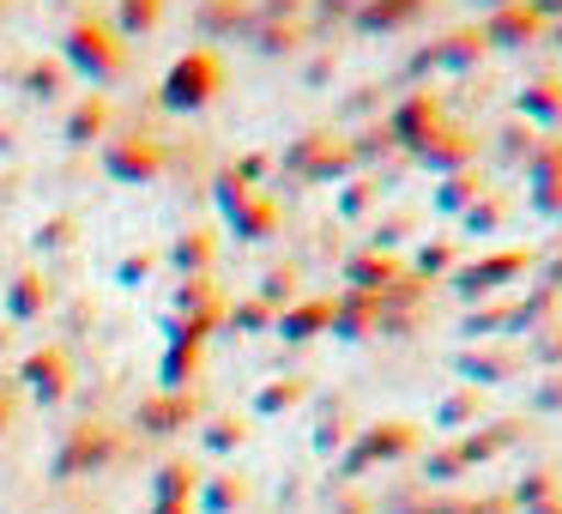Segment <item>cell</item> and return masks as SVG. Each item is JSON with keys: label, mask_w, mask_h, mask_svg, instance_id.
<instances>
[{"label": "cell", "mask_w": 562, "mask_h": 514, "mask_svg": "<svg viewBox=\"0 0 562 514\" xmlns=\"http://www.w3.org/2000/svg\"><path fill=\"white\" fill-rule=\"evenodd\" d=\"M538 25H544V19H538L532 7H514V13H502V19H496V37H532Z\"/></svg>", "instance_id": "7a4b0ae2"}, {"label": "cell", "mask_w": 562, "mask_h": 514, "mask_svg": "<svg viewBox=\"0 0 562 514\" xmlns=\"http://www.w3.org/2000/svg\"><path fill=\"white\" fill-rule=\"evenodd\" d=\"M532 176H538L544 188H550V182H562V139H550V146L532 158Z\"/></svg>", "instance_id": "3957f363"}, {"label": "cell", "mask_w": 562, "mask_h": 514, "mask_svg": "<svg viewBox=\"0 0 562 514\" xmlns=\"http://www.w3.org/2000/svg\"><path fill=\"white\" fill-rule=\"evenodd\" d=\"M520 110H526V115H538V122H550V127H557V122H562V79H544V86H532V91L520 98Z\"/></svg>", "instance_id": "6da1fadb"}, {"label": "cell", "mask_w": 562, "mask_h": 514, "mask_svg": "<svg viewBox=\"0 0 562 514\" xmlns=\"http://www.w3.org/2000/svg\"><path fill=\"white\" fill-rule=\"evenodd\" d=\"M532 13H538V19H544V13H550V19H562V0H532Z\"/></svg>", "instance_id": "277c9868"}]
</instances>
